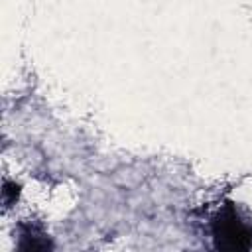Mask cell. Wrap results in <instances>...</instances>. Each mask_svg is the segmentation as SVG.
Instances as JSON below:
<instances>
[{
  "instance_id": "1",
  "label": "cell",
  "mask_w": 252,
  "mask_h": 252,
  "mask_svg": "<svg viewBox=\"0 0 252 252\" xmlns=\"http://www.w3.org/2000/svg\"><path fill=\"white\" fill-rule=\"evenodd\" d=\"M209 232L217 250H250L252 217L234 201H222L209 219Z\"/></svg>"
}]
</instances>
